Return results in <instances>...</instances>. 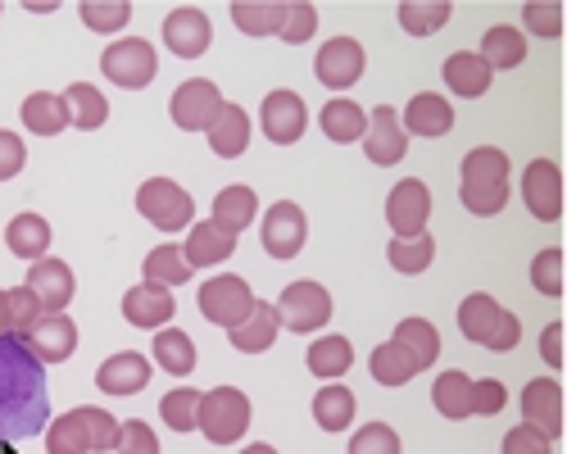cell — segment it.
Segmentation results:
<instances>
[{"instance_id":"cell-10","label":"cell","mask_w":567,"mask_h":454,"mask_svg":"<svg viewBox=\"0 0 567 454\" xmlns=\"http://www.w3.org/2000/svg\"><path fill=\"white\" fill-rule=\"evenodd\" d=\"M259 127H264V136L272 146H296L305 136V127H309L305 96H300V91H291V86L268 91L264 105H259Z\"/></svg>"},{"instance_id":"cell-43","label":"cell","mask_w":567,"mask_h":454,"mask_svg":"<svg viewBox=\"0 0 567 454\" xmlns=\"http://www.w3.org/2000/svg\"><path fill=\"white\" fill-rule=\"evenodd\" d=\"M458 200L467 214L495 218L508 205V182H458Z\"/></svg>"},{"instance_id":"cell-31","label":"cell","mask_w":567,"mask_h":454,"mask_svg":"<svg viewBox=\"0 0 567 454\" xmlns=\"http://www.w3.org/2000/svg\"><path fill=\"white\" fill-rule=\"evenodd\" d=\"M19 118L37 136H60L69 127V105H64L60 91H32V96H23Z\"/></svg>"},{"instance_id":"cell-40","label":"cell","mask_w":567,"mask_h":454,"mask_svg":"<svg viewBox=\"0 0 567 454\" xmlns=\"http://www.w3.org/2000/svg\"><path fill=\"white\" fill-rule=\"evenodd\" d=\"M141 278H146L151 287H186L196 278L192 268H186V259H182V250L173 246V241H164V246H155L151 255H146V264H141Z\"/></svg>"},{"instance_id":"cell-56","label":"cell","mask_w":567,"mask_h":454,"mask_svg":"<svg viewBox=\"0 0 567 454\" xmlns=\"http://www.w3.org/2000/svg\"><path fill=\"white\" fill-rule=\"evenodd\" d=\"M540 359L549 363V369H563V323H549L540 332Z\"/></svg>"},{"instance_id":"cell-30","label":"cell","mask_w":567,"mask_h":454,"mask_svg":"<svg viewBox=\"0 0 567 454\" xmlns=\"http://www.w3.org/2000/svg\"><path fill=\"white\" fill-rule=\"evenodd\" d=\"M322 136L327 142H337V146H350V142H363V132H368V110L354 105L350 96H337V101H327L322 114Z\"/></svg>"},{"instance_id":"cell-36","label":"cell","mask_w":567,"mask_h":454,"mask_svg":"<svg viewBox=\"0 0 567 454\" xmlns=\"http://www.w3.org/2000/svg\"><path fill=\"white\" fill-rule=\"evenodd\" d=\"M305 363H309V373H313L318 382H341V378L350 373V363H354V345H350L346 337H318V341L309 345Z\"/></svg>"},{"instance_id":"cell-34","label":"cell","mask_w":567,"mask_h":454,"mask_svg":"<svg viewBox=\"0 0 567 454\" xmlns=\"http://www.w3.org/2000/svg\"><path fill=\"white\" fill-rule=\"evenodd\" d=\"M231 23L246 37H277L287 23V0H231Z\"/></svg>"},{"instance_id":"cell-15","label":"cell","mask_w":567,"mask_h":454,"mask_svg":"<svg viewBox=\"0 0 567 454\" xmlns=\"http://www.w3.org/2000/svg\"><path fill=\"white\" fill-rule=\"evenodd\" d=\"M523 200H527V209H532L540 223H558V218H563L567 192H563V168H558L554 159H532V164L523 168Z\"/></svg>"},{"instance_id":"cell-18","label":"cell","mask_w":567,"mask_h":454,"mask_svg":"<svg viewBox=\"0 0 567 454\" xmlns=\"http://www.w3.org/2000/svg\"><path fill=\"white\" fill-rule=\"evenodd\" d=\"M23 350L41 363V369H45V363H69L73 350H78V323L69 313H45L41 323L23 337Z\"/></svg>"},{"instance_id":"cell-5","label":"cell","mask_w":567,"mask_h":454,"mask_svg":"<svg viewBox=\"0 0 567 454\" xmlns=\"http://www.w3.org/2000/svg\"><path fill=\"white\" fill-rule=\"evenodd\" d=\"M136 214L159 233H186L196 223V200L173 177H146L136 187Z\"/></svg>"},{"instance_id":"cell-38","label":"cell","mask_w":567,"mask_h":454,"mask_svg":"<svg viewBox=\"0 0 567 454\" xmlns=\"http://www.w3.org/2000/svg\"><path fill=\"white\" fill-rule=\"evenodd\" d=\"M432 404H436V414L450 419V423L472 419V378L458 373V369L441 373V378L432 382Z\"/></svg>"},{"instance_id":"cell-50","label":"cell","mask_w":567,"mask_h":454,"mask_svg":"<svg viewBox=\"0 0 567 454\" xmlns=\"http://www.w3.org/2000/svg\"><path fill=\"white\" fill-rule=\"evenodd\" d=\"M318 32V10L309 6V0H291V6H287V23H281V41H287V45H305L309 37Z\"/></svg>"},{"instance_id":"cell-48","label":"cell","mask_w":567,"mask_h":454,"mask_svg":"<svg viewBox=\"0 0 567 454\" xmlns=\"http://www.w3.org/2000/svg\"><path fill=\"white\" fill-rule=\"evenodd\" d=\"M6 300H10V337L14 341H23L41 318H45V309H41V300L28 291V287H14V291H6Z\"/></svg>"},{"instance_id":"cell-25","label":"cell","mask_w":567,"mask_h":454,"mask_svg":"<svg viewBox=\"0 0 567 454\" xmlns=\"http://www.w3.org/2000/svg\"><path fill=\"white\" fill-rule=\"evenodd\" d=\"M391 341L409 354L413 373H427L432 363L441 359V332H436V323H427V318H417V313H413V318H400Z\"/></svg>"},{"instance_id":"cell-58","label":"cell","mask_w":567,"mask_h":454,"mask_svg":"<svg viewBox=\"0 0 567 454\" xmlns=\"http://www.w3.org/2000/svg\"><path fill=\"white\" fill-rule=\"evenodd\" d=\"M28 10H32V14H55L60 0H28Z\"/></svg>"},{"instance_id":"cell-51","label":"cell","mask_w":567,"mask_h":454,"mask_svg":"<svg viewBox=\"0 0 567 454\" xmlns=\"http://www.w3.org/2000/svg\"><path fill=\"white\" fill-rule=\"evenodd\" d=\"M114 454H159V436L151 423H141V419H127L118 423V445Z\"/></svg>"},{"instance_id":"cell-32","label":"cell","mask_w":567,"mask_h":454,"mask_svg":"<svg viewBox=\"0 0 567 454\" xmlns=\"http://www.w3.org/2000/svg\"><path fill=\"white\" fill-rule=\"evenodd\" d=\"M477 55L486 60L491 73L517 69V64L527 60V37H523V28H517V23H495V28L482 37V51H477Z\"/></svg>"},{"instance_id":"cell-47","label":"cell","mask_w":567,"mask_h":454,"mask_svg":"<svg viewBox=\"0 0 567 454\" xmlns=\"http://www.w3.org/2000/svg\"><path fill=\"white\" fill-rule=\"evenodd\" d=\"M350 454H404V445H400V432L391 423L372 419L350 436Z\"/></svg>"},{"instance_id":"cell-14","label":"cell","mask_w":567,"mask_h":454,"mask_svg":"<svg viewBox=\"0 0 567 454\" xmlns=\"http://www.w3.org/2000/svg\"><path fill=\"white\" fill-rule=\"evenodd\" d=\"M23 287L41 300V309H45V313H64V309L73 305V296H78V278H73V268H69L64 259H55V255L32 259V264H28V282H23Z\"/></svg>"},{"instance_id":"cell-22","label":"cell","mask_w":567,"mask_h":454,"mask_svg":"<svg viewBox=\"0 0 567 454\" xmlns=\"http://www.w3.org/2000/svg\"><path fill=\"white\" fill-rule=\"evenodd\" d=\"M182 250V259H186V268H218V264H227L231 259V250H236V237H227L223 227H214L209 218H196L192 227H186V241L177 246Z\"/></svg>"},{"instance_id":"cell-35","label":"cell","mask_w":567,"mask_h":454,"mask_svg":"<svg viewBox=\"0 0 567 454\" xmlns=\"http://www.w3.org/2000/svg\"><path fill=\"white\" fill-rule=\"evenodd\" d=\"M64 105H69V123L78 132H96L110 123V101L101 96V86H91V82H73L69 91H60Z\"/></svg>"},{"instance_id":"cell-52","label":"cell","mask_w":567,"mask_h":454,"mask_svg":"<svg viewBox=\"0 0 567 454\" xmlns=\"http://www.w3.org/2000/svg\"><path fill=\"white\" fill-rule=\"evenodd\" d=\"M504 404H508V386L499 378H482V382H472V419H495L504 414Z\"/></svg>"},{"instance_id":"cell-2","label":"cell","mask_w":567,"mask_h":454,"mask_svg":"<svg viewBox=\"0 0 567 454\" xmlns=\"http://www.w3.org/2000/svg\"><path fill=\"white\" fill-rule=\"evenodd\" d=\"M118 445V419L78 404L45 427V454H110Z\"/></svg>"},{"instance_id":"cell-42","label":"cell","mask_w":567,"mask_h":454,"mask_svg":"<svg viewBox=\"0 0 567 454\" xmlns=\"http://www.w3.org/2000/svg\"><path fill=\"white\" fill-rule=\"evenodd\" d=\"M368 369H372V382L377 386H409L417 373H413V363H409V354L395 345V341H382L372 350V359H368Z\"/></svg>"},{"instance_id":"cell-6","label":"cell","mask_w":567,"mask_h":454,"mask_svg":"<svg viewBox=\"0 0 567 454\" xmlns=\"http://www.w3.org/2000/svg\"><path fill=\"white\" fill-rule=\"evenodd\" d=\"M101 73L123 86V91H141V86H151L155 73H159V60H155V45L146 37H118L105 45V55H101Z\"/></svg>"},{"instance_id":"cell-33","label":"cell","mask_w":567,"mask_h":454,"mask_svg":"<svg viewBox=\"0 0 567 454\" xmlns=\"http://www.w3.org/2000/svg\"><path fill=\"white\" fill-rule=\"evenodd\" d=\"M51 223H45L41 214H14L10 218V227H6V246H10V255H19V259H41V255H51Z\"/></svg>"},{"instance_id":"cell-1","label":"cell","mask_w":567,"mask_h":454,"mask_svg":"<svg viewBox=\"0 0 567 454\" xmlns=\"http://www.w3.org/2000/svg\"><path fill=\"white\" fill-rule=\"evenodd\" d=\"M45 423H51L45 369L23 350V341L0 337V445L41 436Z\"/></svg>"},{"instance_id":"cell-49","label":"cell","mask_w":567,"mask_h":454,"mask_svg":"<svg viewBox=\"0 0 567 454\" xmlns=\"http://www.w3.org/2000/svg\"><path fill=\"white\" fill-rule=\"evenodd\" d=\"M563 250L558 246H549V250H540L536 259H532V287L540 291V296H563L567 291V282H563Z\"/></svg>"},{"instance_id":"cell-21","label":"cell","mask_w":567,"mask_h":454,"mask_svg":"<svg viewBox=\"0 0 567 454\" xmlns=\"http://www.w3.org/2000/svg\"><path fill=\"white\" fill-rule=\"evenodd\" d=\"M151 369H155V363L146 354L118 350V354H110L101 369H96V386L105 395H141V391L151 386Z\"/></svg>"},{"instance_id":"cell-27","label":"cell","mask_w":567,"mask_h":454,"mask_svg":"<svg viewBox=\"0 0 567 454\" xmlns=\"http://www.w3.org/2000/svg\"><path fill=\"white\" fill-rule=\"evenodd\" d=\"M277 332H281L277 305H272V300H255V309L246 313V323H236L227 337H231V350H241V354H264V350H272Z\"/></svg>"},{"instance_id":"cell-55","label":"cell","mask_w":567,"mask_h":454,"mask_svg":"<svg viewBox=\"0 0 567 454\" xmlns=\"http://www.w3.org/2000/svg\"><path fill=\"white\" fill-rule=\"evenodd\" d=\"M499 450H504V454H554V441L523 423V427H513V432L504 436V445H499Z\"/></svg>"},{"instance_id":"cell-8","label":"cell","mask_w":567,"mask_h":454,"mask_svg":"<svg viewBox=\"0 0 567 454\" xmlns=\"http://www.w3.org/2000/svg\"><path fill=\"white\" fill-rule=\"evenodd\" d=\"M255 291L246 278H236V272H218V278H205L200 282V313L209 318V323L218 328H236V323H246V313L255 309Z\"/></svg>"},{"instance_id":"cell-41","label":"cell","mask_w":567,"mask_h":454,"mask_svg":"<svg viewBox=\"0 0 567 454\" xmlns=\"http://www.w3.org/2000/svg\"><path fill=\"white\" fill-rule=\"evenodd\" d=\"M395 19L409 37H432L454 19V6L450 0H404V6L395 10Z\"/></svg>"},{"instance_id":"cell-3","label":"cell","mask_w":567,"mask_h":454,"mask_svg":"<svg viewBox=\"0 0 567 454\" xmlns=\"http://www.w3.org/2000/svg\"><path fill=\"white\" fill-rule=\"evenodd\" d=\"M458 332L491 354H508V350H517V341H523V318L513 309H504L495 296L472 291L458 305Z\"/></svg>"},{"instance_id":"cell-57","label":"cell","mask_w":567,"mask_h":454,"mask_svg":"<svg viewBox=\"0 0 567 454\" xmlns=\"http://www.w3.org/2000/svg\"><path fill=\"white\" fill-rule=\"evenodd\" d=\"M0 337H10V300H6V287H0Z\"/></svg>"},{"instance_id":"cell-23","label":"cell","mask_w":567,"mask_h":454,"mask_svg":"<svg viewBox=\"0 0 567 454\" xmlns=\"http://www.w3.org/2000/svg\"><path fill=\"white\" fill-rule=\"evenodd\" d=\"M400 127L404 136H450L454 132V110L445 96H436V91H417V96L404 105L400 114Z\"/></svg>"},{"instance_id":"cell-13","label":"cell","mask_w":567,"mask_h":454,"mask_svg":"<svg viewBox=\"0 0 567 454\" xmlns=\"http://www.w3.org/2000/svg\"><path fill=\"white\" fill-rule=\"evenodd\" d=\"M427 218H432V187L422 177H404L391 187L386 196V223L395 237H417L427 233Z\"/></svg>"},{"instance_id":"cell-29","label":"cell","mask_w":567,"mask_h":454,"mask_svg":"<svg viewBox=\"0 0 567 454\" xmlns=\"http://www.w3.org/2000/svg\"><path fill=\"white\" fill-rule=\"evenodd\" d=\"M196 341L186 337L182 328H159L155 332V345H151V363H159V373L168 378H186V373H196Z\"/></svg>"},{"instance_id":"cell-24","label":"cell","mask_w":567,"mask_h":454,"mask_svg":"<svg viewBox=\"0 0 567 454\" xmlns=\"http://www.w3.org/2000/svg\"><path fill=\"white\" fill-rule=\"evenodd\" d=\"M255 218H259V196H255V187H246V182H231V187H223V192L214 196L209 223L223 227L227 237H241Z\"/></svg>"},{"instance_id":"cell-11","label":"cell","mask_w":567,"mask_h":454,"mask_svg":"<svg viewBox=\"0 0 567 454\" xmlns=\"http://www.w3.org/2000/svg\"><path fill=\"white\" fill-rule=\"evenodd\" d=\"M223 105H227V101H223L218 82H209V78H186V82L173 91V101H168V118H173L182 132H209Z\"/></svg>"},{"instance_id":"cell-19","label":"cell","mask_w":567,"mask_h":454,"mask_svg":"<svg viewBox=\"0 0 567 454\" xmlns=\"http://www.w3.org/2000/svg\"><path fill=\"white\" fill-rule=\"evenodd\" d=\"M123 318L141 332H159L177 318V300L168 287H151V282H136L123 291Z\"/></svg>"},{"instance_id":"cell-16","label":"cell","mask_w":567,"mask_h":454,"mask_svg":"<svg viewBox=\"0 0 567 454\" xmlns=\"http://www.w3.org/2000/svg\"><path fill=\"white\" fill-rule=\"evenodd\" d=\"M209 41H214V23L196 6H177L164 19V45H168L177 60H200L209 51Z\"/></svg>"},{"instance_id":"cell-59","label":"cell","mask_w":567,"mask_h":454,"mask_svg":"<svg viewBox=\"0 0 567 454\" xmlns=\"http://www.w3.org/2000/svg\"><path fill=\"white\" fill-rule=\"evenodd\" d=\"M241 454H277V450H272V445H268V441H255V445H246V450H241Z\"/></svg>"},{"instance_id":"cell-45","label":"cell","mask_w":567,"mask_h":454,"mask_svg":"<svg viewBox=\"0 0 567 454\" xmlns=\"http://www.w3.org/2000/svg\"><path fill=\"white\" fill-rule=\"evenodd\" d=\"M508 168L513 164L499 146H477V151H467L463 164H458L463 182H508Z\"/></svg>"},{"instance_id":"cell-12","label":"cell","mask_w":567,"mask_h":454,"mask_svg":"<svg viewBox=\"0 0 567 454\" xmlns=\"http://www.w3.org/2000/svg\"><path fill=\"white\" fill-rule=\"evenodd\" d=\"M363 69H368V51L354 41V37H332V41H322V51H318V60H313V73H318V82L327 86V91H350L359 78H363Z\"/></svg>"},{"instance_id":"cell-60","label":"cell","mask_w":567,"mask_h":454,"mask_svg":"<svg viewBox=\"0 0 567 454\" xmlns=\"http://www.w3.org/2000/svg\"><path fill=\"white\" fill-rule=\"evenodd\" d=\"M0 14H6V6H0Z\"/></svg>"},{"instance_id":"cell-9","label":"cell","mask_w":567,"mask_h":454,"mask_svg":"<svg viewBox=\"0 0 567 454\" xmlns=\"http://www.w3.org/2000/svg\"><path fill=\"white\" fill-rule=\"evenodd\" d=\"M259 241H264V255L268 259H296L309 241V218L296 200H277L268 205L264 223H259Z\"/></svg>"},{"instance_id":"cell-54","label":"cell","mask_w":567,"mask_h":454,"mask_svg":"<svg viewBox=\"0 0 567 454\" xmlns=\"http://www.w3.org/2000/svg\"><path fill=\"white\" fill-rule=\"evenodd\" d=\"M28 164V146H23V136L10 132V127H0V182H14Z\"/></svg>"},{"instance_id":"cell-17","label":"cell","mask_w":567,"mask_h":454,"mask_svg":"<svg viewBox=\"0 0 567 454\" xmlns=\"http://www.w3.org/2000/svg\"><path fill=\"white\" fill-rule=\"evenodd\" d=\"M409 151V136L400 127V110L395 105H377L368 114V132H363V155L377 164V168H391L400 164Z\"/></svg>"},{"instance_id":"cell-44","label":"cell","mask_w":567,"mask_h":454,"mask_svg":"<svg viewBox=\"0 0 567 454\" xmlns=\"http://www.w3.org/2000/svg\"><path fill=\"white\" fill-rule=\"evenodd\" d=\"M196 414H200V391H196V386H173V391L159 400V419H164L173 432H196Z\"/></svg>"},{"instance_id":"cell-4","label":"cell","mask_w":567,"mask_h":454,"mask_svg":"<svg viewBox=\"0 0 567 454\" xmlns=\"http://www.w3.org/2000/svg\"><path fill=\"white\" fill-rule=\"evenodd\" d=\"M250 395L241 386H214L200 395V414H196V432L209 445H231L250 432Z\"/></svg>"},{"instance_id":"cell-7","label":"cell","mask_w":567,"mask_h":454,"mask_svg":"<svg viewBox=\"0 0 567 454\" xmlns=\"http://www.w3.org/2000/svg\"><path fill=\"white\" fill-rule=\"evenodd\" d=\"M277 318H281V328L287 332H322L327 328V318H332V291H327L322 282H291L287 291H281L277 300Z\"/></svg>"},{"instance_id":"cell-37","label":"cell","mask_w":567,"mask_h":454,"mask_svg":"<svg viewBox=\"0 0 567 454\" xmlns=\"http://www.w3.org/2000/svg\"><path fill=\"white\" fill-rule=\"evenodd\" d=\"M354 409H359V400H354L350 386L327 382V386H318V395H313V423H318L322 432H346V427L354 423Z\"/></svg>"},{"instance_id":"cell-46","label":"cell","mask_w":567,"mask_h":454,"mask_svg":"<svg viewBox=\"0 0 567 454\" xmlns=\"http://www.w3.org/2000/svg\"><path fill=\"white\" fill-rule=\"evenodd\" d=\"M78 19L91 32H123L132 23V6H127V0H82Z\"/></svg>"},{"instance_id":"cell-28","label":"cell","mask_w":567,"mask_h":454,"mask_svg":"<svg viewBox=\"0 0 567 454\" xmlns=\"http://www.w3.org/2000/svg\"><path fill=\"white\" fill-rule=\"evenodd\" d=\"M205 136H209V151H214L218 159H241L246 146H250V114L236 105V101H227Z\"/></svg>"},{"instance_id":"cell-39","label":"cell","mask_w":567,"mask_h":454,"mask_svg":"<svg viewBox=\"0 0 567 454\" xmlns=\"http://www.w3.org/2000/svg\"><path fill=\"white\" fill-rule=\"evenodd\" d=\"M386 264L404 278H417V272H427L436 264V237L432 233H417V237H395L386 246Z\"/></svg>"},{"instance_id":"cell-26","label":"cell","mask_w":567,"mask_h":454,"mask_svg":"<svg viewBox=\"0 0 567 454\" xmlns=\"http://www.w3.org/2000/svg\"><path fill=\"white\" fill-rule=\"evenodd\" d=\"M441 73H445V86L454 91V96H463V101H482L491 91V82H495V73L486 69V60L477 51H454L441 64Z\"/></svg>"},{"instance_id":"cell-20","label":"cell","mask_w":567,"mask_h":454,"mask_svg":"<svg viewBox=\"0 0 567 454\" xmlns=\"http://www.w3.org/2000/svg\"><path fill=\"white\" fill-rule=\"evenodd\" d=\"M563 386L554 382V378H536V382H527L523 386V419H527V427H536L540 436H549V441H558L563 436Z\"/></svg>"},{"instance_id":"cell-53","label":"cell","mask_w":567,"mask_h":454,"mask_svg":"<svg viewBox=\"0 0 567 454\" xmlns=\"http://www.w3.org/2000/svg\"><path fill=\"white\" fill-rule=\"evenodd\" d=\"M523 23L536 37H563V6L558 0H532V6H523Z\"/></svg>"}]
</instances>
